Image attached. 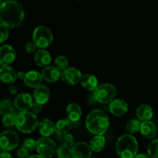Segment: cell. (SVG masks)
Wrapping results in <instances>:
<instances>
[{"mask_svg":"<svg viewBox=\"0 0 158 158\" xmlns=\"http://www.w3.org/2000/svg\"><path fill=\"white\" fill-rule=\"evenodd\" d=\"M25 13L21 5L14 0H6L0 6L1 23L9 28H15L21 25Z\"/></svg>","mask_w":158,"mask_h":158,"instance_id":"1","label":"cell"},{"mask_svg":"<svg viewBox=\"0 0 158 158\" xmlns=\"http://www.w3.org/2000/svg\"><path fill=\"white\" fill-rule=\"evenodd\" d=\"M109 125V117L102 110L94 109L86 116V129L93 134L103 135L107 131Z\"/></svg>","mask_w":158,"mask_h":158,"instance_id":"2","label":"cell"},{"mask_svg":"<svg viewBox=\"0 0 158 158\" xmlns=\"http://www.w3.org/2000/svg\"><path fill=\"white\" fill-rule=\"evenodd\" d=\"M116 152L120 158H134L138 152V143L134 136L125 134L116 143Z\"/></svg>","mask_w":158,"mask_h":158,"instance_id":"3","label":"cell"},{"mask_svg":"<svg viewBox=\"0 0 158 158\" xmlns=\"http://www.w3.org/2000/svg\"><path fill=\"white\" fill-rule=\"evenodd\" d=\"M39 122L37 116L32 112H17L15 114V127L23 133L33 132L39 125Z\"/></svg>","mask_w":158,"mask_h":158,"instance_id":"4","label":"cell"},{"mask_svg":"<svg viewBox=\"0 0 158 158\" xmlns=\"http://www.w3.org/2000/svg\"><path fill=\"white\" fill-rule=\"evenodd\" d=\"M117 95V88L110 83L100 84L94 91V96L97 102L102 104L110 103Z\"/></svg>","mask_w":158,"mask_h":158,"instance_id":"5","label":"cell"},{"mask_svg":"<svg viewBox=\"0 0 158 158\" xmlns=\"http://www.w3.org/2000/svg\"><path fill=\"white\" fill-rule=\"evenodd\" d=\"M32 40L37 47L40 49H45L52 44L53 35L48 27L45 26H39L34 29Z\"/></svg>","mask_w":158,"mask_h":158,"instance_id":"6","label":"cell"},{"mask_svg":"<svg viewBox=\"0 0 158 158\" xmlns=\"http://www.w3.org/2000/svg\"><path fill=\"white\" fill-rule=\"evenodd\" d=\"M19 144V136L15 132L6 130L0 135V147L2 151H11Z\"/></svg>","mask_w":158,"mask_h":158,"instance_id":"7","label":"cell"},{"mask_svg":"<svg viewBox=\"0 0 158 158\" xmlns=\"http://www.w3.org/2000/svg\"><path fill=\"white\" fill-rule=\"evenodd\" d=\"M56 143L51 138L43 136L40 138L36 142V150L39 154L45 156L46 158H50L56 153Z\"/></svg>","mask_w":158,"mask_h":158,"instance_id":"8","label":"cell"},{"mask_svg":"<svg viewBox=\"0 0 158 158\" xmlns=\"http://www.w3.org/2000/svg\"><path fill=\"white\" fill-rule=\"evenodd\" d=\"M82 73L76 68H67L62 71L61 79L64 83L68 85H75L80 83L81 81Z\"/></svg>","mask_w":158,"mask_h":158,"instance_id":"9","label":"cell"},{"mask_svg":"<svg viewBox=\"0 0 158 158\" xmlns=\"http://www.w3.org/2000/svg\"><path fill=\"white\" fill-rule=\"evenodd\" d=\"M30 94L27 92H22L19 94L14 100V105L19 112L29 111L33 105V99Z\"/></svg>","mask_w":158,"mask_h":158,"instance_id":"10","label":"cell"},{"mask_svg":"<svg viewBox=\"0 0 158 158\" xmlns=\"http://www.w3.org/2000/svg\"><path fill=\"white\" fill-rule=\"evenodd\" d=\"M16 57L15 49L11 45H3L0 47V65L2 67L9 66Z\"/></svg>","mask_w":158,"mask_h":158,"instance_id":"11","label":"cell"},{"mask_svg":"<svg viewBox=\"0 0 158 158\" xmlns=\"http://www.w3.org/2000/svg\"><path fill=\"white\" fill-rule=\"evenodd\" d=\"M92 149L85 142L76 143L72 147V156L74 158H90Z\"/></svg>","mask_w":158,"mask_h":158,"instance_id":"12","label":"cell"},{"mask_svg":"<svg viewBox=\"0 0 158 158\" xmlns=\"http://www.w3.org/2000/svg\"><path fill=\"white\" fill-rule=\"evenodd\" d=\"M109 110L114 116L120 117L127 112L128 104L123 99H114L109 104Z\"/></svg>","mask_w":158,"mask_h":158,"instance_id":"13","label":"cell"},{"mask_svg":"<svg viewBox=\"0 0 158 158\" xmlns=\"http://www.w3.org/2000/svg\"><path fill=\"white\" fill-rule=\"evenodd\" d=\"M50 98V90L46 85H40L33 91V99L35 102L45 105Z\"/></svg>","mask_w":158,"mask_h":158,"instance_id":"14","label":"cell"},{"mask_svg":"<svg viewBox=\"0 0 158 158\" xmlns=\"http://www.w3.org/2000/svg\"><path fill=\"white\" fill-rule=\"evenodd\" d=\"M62 71L56 66L45 67L42 71L41 74L43 80L47 82H56L61 78Z\"/></svg>","mask_w":158,"mask_h":158,"instance_id":"15","label":"cell"},{"mask_svg":"<svg viewBox=\"0 0 158 158\" xmlns=\"http://www.w3.org/2000/svg\"><path fill=\"white\" fill-rule=\"evenodd\" d=\"M43 78L41 73L36 71H29L26 72V77H25L24 84L29 88H35L36 87L42 85Z\"/></svg>","mask_w":158,"mask_h":158,"instance_id":"16","label":"cell"},{"mask_svg":"<svg viewBox=\"0 0 158 158\" xmlns=\"http://www.w3.org/2000/svg\"><path fill=\"white\" fill-rule=\"evenodd\" d=\"M52 60L50 53L45 49H39L34 55V61L40 68L49 66Z\"/></svg>","mask_w":158,"mask_h":158,"instance_id":"17","label":"cell"},{"mask_svg":"<svg viewBox=\"0 0 158 158\" xmlns=\"http://www.w3.org/2000/svg\"><path fill=\"white\" fill-rule=\"evenodd\" d=\"M17 78V72L13 68L9 66L2 67L0 69V79L3 83L12 85Z\"/></svg>","mask_w":158,"mask_h":158,"instance_id":"18","label":"cell"},{"mask_svg":"<svg viewBox=\"0 0 158 158\" xmlns=\"http://www.w3.org/2000/svg\"><path fill=\"white\" fill-rule=\"evenodd\" d=\"M39 132L43 136L49 137L55 133L56 125L51 119H43L39 122Z\"/></svg>","mask_w":158,"mask_h":158,"instance_id":"19","label":"cell"},{"mask_svg":"<svg viewBox=\"0 0 158 158\" xmlns=\"http://www.w3.org/2000/svg\"><path fill=\"white\" fill-rule=\"evenodd\" d=\"M140 132L143 136L147 139H154L157 135V126L151 120L141 122Z\"/></svg>","mask_w":158,"mask_h":158,"instance_id":"20","label":"cell"},{"mask_svg":"<svg viewBox=\"0 0 158 158\" xmlns=\"http://www.w3.org/2000/svg\"><path fill=\"white\" fill-rule=\"evenodd\" d=\"M66 116L72 122H78L82 116L81 107L75 102L70 103L66 107Z\"/></svg>","mask_w":158,"mask_h":158,"instance_id":"21","label":"cell"},{"mask_svg":"<svg viewBox=\"0 0 158 158\" xmlns=\"http://www.w3.org/2000/svg\"><path fill=\"white\" fill-rule=\"evenodd\" d=\"M80 84L88 91H94L99 85L97 77L91 74H83L80 81Z\"/></svg>","mask_w":158,"mask_h":158,"instance_id":"22","label":"cell"},{"mask_svg":"<svg viewBox=\"0 0 158 158\" xmlns=\"http://www.w3.org/2000/svg\"><path fill=\"white\" fill-rule=\"evenodd\" d=\"M136 114L139 120L144 122V121H149L152 119L154 116V111L150 105H141L137 108Z\"/></svg>","mask_w":158,"mask_h":158,"instance_id":"23","label":"cell"},{"mask_svg":"<svg viewBox=\"0 0 158 158\" xmlns=\"http://www.w3.org/2000/svg\"><path fill=\"white\" fill-rule=\"evenodd\" d=\"M72 129V122L69 119H63L56 123L55 133L59 135H66Z\"/></svg>","mask_w":158,"mask_h":158,"instance_id":"24","label":"cell"},{"mask_svg":"<svg viewBox=\"0 0 158 158\" xmlns=\"http://www.w3.org/2000/svg\"><path fill=\"white\" fill-rule=\"evenodd\" d=\"M106 139L103 135H96L89 142V146L93 151L100 152L105 147Z\"/></svg>","mask_w":158,"mask_h":158,"instance_id":"25","label":"cell"},{"mask_svg":"<svg viewBox=\"0 0 158 158\" xmlns=\"http://www.w3.org/2000/svg\"><path fill=\"white\" fill-rule=\"evenodd\" d=\"M15 107L14 103H12L9 99H2L0 102V112L2 116L6 114H15Z\"/></svg>","mask_w":158,"mask_h":158,"instance_id":"26","label":"cell"},{"mask_svg":"<svg viewBox=\"0 0 158 158\" xmlns=\"http://www.w3.org/2000/svg\"><path fill=\"white\" fill-rule=\"evenodd\" d=\"M56 155L58 158H69L72 156V147L64 143L59 146L56 149Z\"/></svg>","mask_w":158,"mask_h":158,"instance_id":"27","label":"cell"},{"mask_svg":"<svg viewBox=\"0 0 158 158\" xmlns=\"http://www.w3.org/2000/svg\"><path fill=\"white\" fill-rule=\"evenodd\" d=\"M140 125H141V122L139 119H131V120L127 122L126 129L128 133L133 134V133H137L138 131H140Z\"/></svg>","mask_w":158,"mask_h":158,"instance_id":"28","label":"cell"},{"mask_svg":"<svg viewBox=\"0 0 158 158\" xmlns=\"http://www.w3.org/2000/svg\"><path fill=\"white\" fill-rule=\"evenodd\" d=\"M148 153L151 158H158V139H154L148 146Z\"/></svg>","mask_w":158,"mask_h":158,"instance_id":"29","label":"cell"},{"mask_svg":"<svg viewBox=\"0 0 158 158\" xmlns=\"http://www.w3.org/2000/svg\"><path fill=\"white\" fill-rule=\"evenodd\" d=\"M55 64L62 71L69 68V60H68L67 57L66 56L59 55L56 57Z\"/></svg>","mask_w":158,"mask_h":158,"instance_id":"30","label":"cell"},{"mask_svg":"<svg viewBox=\"0 0 158 158\" xmlns=\"http://www.w3.org/2000/svg\"><path fill=\"white\" fill-rule=\"evenodd\" d=\"M15 114H6L2 116L3 125L6 127H11L12 125H15Z\"/></svg>","mask_w":158,"mask_h":158,"instance_id":"31","label":"cell"},{"mask_svg":"<svg viewBox=\"0 0 158 158\" xmlns=\"http://www.w3.org/2000/svg\"><path fill=\"white\" fill-rule=\"evenodd\" d=\"M36 142L34 139L32 138H28L23 141V144H22V147L26 149L29 150V152L33 151L34 150H36Z\"/></svg>","mask_w":158,"mask_h":158,"instance_id":"32","label":"cell"},{"mask_svg":"<svg viewBox=\"0 0 158 158\" xmlns=\"http://www.w3.org/2000/svg\"><path fill=\"white\" fill-rule=\"evenodd\" d=\"M9 35V27L6 25L1 23L0 24V43H2L8 39Z\"/></svg>","mask_w":158,"mask_h":158,"instance_id":"33","label":"cell"},{"mask_svg":"<svg viewBox=\"0 0 158 158\" xmlns=\"http://www.w3.org/2000/svg\"><path fill=\"white\" fill-rule=\"evenodd\" d=\"M37 46L35 43L32 42H28L26 45H25V50L29 54H32V53H35L37 51Z\"/></svg>","mask_w":158,"mask_h":158,"instance_id":"34","label":"cell"},{"mask_svg":"<svg viewBox=\"0 0 158 158\" xmlns=\"http://www.w3.org/2000/svg\"><path fill=\"white\" fill-rule=\"evenodd\" d=\"M16 156L17 158H29L30 156L29 151L23 147H21L16 151Z\"/></svg>","mask_w":158,"mask_h":158,"instance_id":"35","label":"cell"},{"mask_svg":"<svg viewBox=\"0 0 158 158\" xmlns=\"http://www.w3.org/2000/svg\"><path fill=\"white\" fill-rule=\"evenodd\" d=\"M63 143L70 146V147H73L76 143L74 136L72 134H70V133H67V134L65 135L64 138H63Z\"/></svg>","mask_w":158,"mask_h":158,"instance_id":"36","label":"cell"},{"mask_svg":"<svg viewBox=\"0 0 158 158\" xmlns=\"http://www.w3.org/2000/svg\"><path fill=\"white\" fill-rule=\"evenodd\" d=\"M42 108H43V105L34 102L33 105H32V108H31L30 110L32 112L34 113V114H38V113H40V112H41Z\"/></svg>","mask_w":158,"mask_h":158,"instance_id":"37","label":"cell"},{"mask_svg":"<svg viewBox=\"0 0 158 158\" xmlns=\"http://www.w3.org/2000/svg\"><path fill=\"white\" fill-rule=\"evenodd\" d=\"M0 158H12V156L9 151H2L0 154Z\"/></svg>","mask_w":158,"mask_h":158,"instance_id":"38","label":"cell"},{"mask_svg":"<svg viewBox=\"0 0 158 158\" xmlns=\"http://www.w3.org/2000/svg\"><path fill=\"white\" fill-rule=\"evenodd\" d=\"M9 91L11 94L14 95L17 93V88L13 85H11L9 87Z\"/></svg>","mask_w":158,"mask_h":158,"instance_id":"39","label":"cell"},{"mask_svg":"<svg viewBox=\"0 0 158 158\" xmlns=\"http://www.w3.org/2000/svg\"><path fill=\"white\" fill-rule=\"evenodd\" d=\"M26 73H25L24 71H19V72H17V77H18V78L20 79V80H24L25 77H26Z\"/></svg>","mask_w":158,"mask_h":158,"instance_id":"40","label":"cell"},{"mask_svg":"<svg viewBox=\"0 0 158 158\" xmlns=\"http://www.w3.org/2000/svg\"><path fill=\"white\" fill-rule=\"evenodd\" d=\"M134 158H151L148 154H145V153H139L137 154Z\"/></svg>","mask_w":158,"mask_h":158,"instance_id":"41","label":"cell"},{"mask_svg":"<svg viewBox=\"0 0 158 158\" xmlns=\"http://www.w3.org/2000/svg\"><path fill=\"white\" fill-rule=\"evenodd\" d=\"M29 158H46V157L42 156V155L40 154H34V155H31Z\"/></svg>","mask_w":158,"mask_h":158,"instance_id":"42","label":"cell"},{"mask_svg":"<svg viewBox=\"0 0 158 158\" xmlns=\"http://www.w3.org/2000/svg\"><path fill=\"white\" fill-rule=\"evenodd\" d=\"M69 158H74V157H73V156H71V157H69Z\"/></svg>","mask_w":158,"mask_h":158,"instance_id":"43","label":"cell"},{"mask_svg":"<svg viewBox=\"0 0 158 158\" xmlns=\"http://www.w3.org/2000/svg\"><path fill=\"white\" fill-rule=\"evenodd\" d=\"M90 158H97V157H90Z\"/></svg>","mask_w":158,"mask_h":158,"instance_id":"44","label":"cell"},{"mask_svg":"<svg viewBox=\"0 0 158 158\" xmlns=\"http://www.w3.org/2000/svg\"><path fill=\"white\" fill-rule=\"evenodd\" d=\"M77 1H81V0H77Z\"/></svg>","mask_w":158,"mask_h":158,"instance_id":"45","label":"cell"}]
</instances>
